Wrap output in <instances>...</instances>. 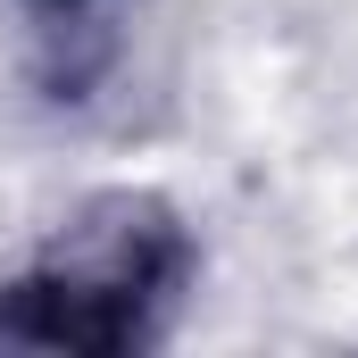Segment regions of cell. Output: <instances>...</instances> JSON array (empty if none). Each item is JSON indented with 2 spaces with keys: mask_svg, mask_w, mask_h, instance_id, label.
<instances>
[{
  "mask_svg": "<svg viewBox=\"0 0 358 358\" xmlns=\"http://www.w3.org/2000/svg\"><path fill=\"white\" fill-rule=\"evenodd\" d=\"M200 267L192 225L159 192H92L42 242V259L0 283V350L125 358L167 334V308Z\"/></svg>",
  "mask_w": 358,
  "mask_h": 358,
  "instance_id": "1",
  "label": "cell"
},
{
  "mask_svg": "<svg viewBox=\"0 0 358 358\" xmlns=\"http://www.w3.org/2000/svg\"><path fill=\"white\" fill-rule=\"evenodd\" d=\"M42 8H84V0H42Z\"/></svg>",
  "mask_w": 358,
  "mask_h": 358,
  "instance_id": "2",
  "label": "cell"
}]
</instances>
